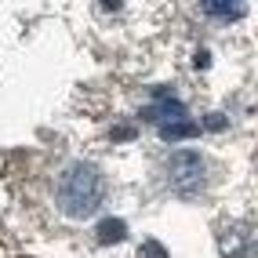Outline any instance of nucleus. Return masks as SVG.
I'll return each instance as SVG.
<instances>
[{"mask_svg": "<svg viewBox=\"0 0 258 258\" xmlns=\"http://www.w3.org/2000/svg\"><path fill=\"white\" fill-rule=\"evenodd\" d=\"M124 233H127V226H124L120 218H106V222L98 226V240H102V244H113V240H124Z\"/></svg>", "mask_w": 258, "mask_h": 258, "instance_id": "nucleus-3", "label": "nucleus"}, {"mask_svg": "<svg viewBox=\"0 0 258 258\" xmlns=\"http://www.w3.org/2000/svg\"><path fill=\"white\" fill-rule=\"evenodd\" d=\"M139 258H167V251L157 244V240H146V244H142V251H139Z\"/></svg>", "mask_w": 258, "mask_h": 258, "instance_id": "nucleus-6", "label": "nucleus"}, {"mask_svg": "<svg viewBox=\"0 0 258 258\" xmlns=\"http://www.w3.org/2000/svg\"><path fill=\"white\" fill-rule=\"evenodd\" d=\"M160 135L164 139H189V135H197V124L193 120H175V124H164Z\"/></svg>", "mask_w": 258, "mask_h": 258, "instance_id": "nucleus-4", "label": "nucleus"}, {"mask_svg": "<svg viewBox=\"0 0 258 258\" xmlns=\"http://www.w3.org/2000/svg\"><path fill=\"white\" fill-rule=\"evenodd\" d=\"M102 197H106V178L98 175L95 164H84V160L70 164L58 175V182H55V200H58V208L70 218L95 215Z\"/></svg>", "mask_w": 258, "mask_h": 258, "instance_id": "nucleus-1", "label": "nucleus"}, {"mask_svg": "<svg viewBox=\"0 0 258 258\" xmlns=\"http://www.w3.org/2000/svg\"><path fill=\"white\" fill-rule=\"evenodd\" d=\"M204 171H208V164H204L200 153L178 149V153H171V160H167V182H171L175 193L193 197V193L204 189Z\"/></svg>", "mask_w": 258, "mask_h": 258, "instance_id": "nucleus-2", "label": "nucleus"}, {"mask_svg": "<svg viewBox=\"0 0 258 258\" xmlns=\"http://www.w3.org/2000/svg\"><path fill=\"white\" fill-rule=\"evenodd\" d=\"M204 11H208V15H222V19H236V15H244L240 4H233V8H226V4H204Z\"/></svg>", "mask_w": 258, "mask_h": 258, "instance_id": "nucleus-5", "label": "nucleus"}]
</instances>
